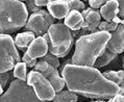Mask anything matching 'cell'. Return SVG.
<instances>
[{"label": "cell", "mask_w": 124, "mask_h": 102, "mask_svg": "<svg viewBox=\"0 0 124 102\" xmlns=\"http://www.w3.org/2000/svg\"><path fill=\"white\" fill-rule=\"evenodd\" d=\"M20 1H25V0H20Z\"/></svg>", "instance_id": "cell-32"}, {"label": "cell", "mask_w": 124, "mask_h": 102, "mask_svg": "<svg viewBox=\"0 0 124 102\" xmlns=\"http://www.w3.org/2000/svg\"><path fill=\"white\" fill-rule=\"evenodd\" d=\"M9 77H11V73H8V71L0 73V84H1L3 87H6V84H8V80H9Z\"/></svg>", "instance_id": "cell-26"}, {"label": "cell", "mask_w": 124, "mask_h": 102, "mask_svg": "<svg viewBox=\"0 0 124 102\" xmlns=\"http://www.w3.org/2000/svg\"><path fill=\"white\" fill-rule=\"evenodd\" d=\"M21 60L17 47L11 36L0 33V73L13 70L16 63Z\"/></svg>", "instance_id": "cell-6"}, {"label": "cell", "mask_w": 124, "mask_h": 102, "mask_svg": "<svg viewBox=\"0 0 124 102\" xmlns=\"http://www.w3.org/2000/svg\"><path fill=\"white\" fill-rule=\"evenodd\" d=\"M64 24L71 30L77 31L81 28L82 24V16L80 11L77 9H70L67 16L64 18Z\"/></svg>", "instance_id": "cell-14"}, {"label": "cell", "mask_w": 124, "mask_h": 102, "mask_svg": "<svg viewBox=\"0 0 124 102\" xmlns=\"http://www.w3.org/2000/svg\"><path fill=\"white\" fill-rule=\"evenodd\" d=\"M106 49L117 54L122 53L124 50V26L123 21L117 25L116 29L111 31V38L106 43Z\"/></svg>", "instance_id": "cell-10"}, {"label": "cell", "mask_w": 124, "mask_h": 102, "mask_svg": "<svg viewBox=\"0 0 124 102\" xmlns=\"http://www.w3.org/2000/svg\"><path fill=\"white\" fill-rule=\"evenodd\" d=\"M27 53L33 58H40L48 52V45L43 36H36L27 47Z\"/></svg>", "instance_id": "cell-12"}, {"label": "cell", "mask_w": 124, "mask_h": 102, "mask_svg": "<svg viewBox=\"0 0 124 102\" xmlns=\"http://www.w3.org/2000/svg\"><path fill=\"white\" fill-rule=\"evenodd\" d=\"M54 20L55 19L48 13V11L40 8L39 11L31 13V15L27 18L24 27L26 30L33 32L36 36H43L47 32L49 26L54 23Z\"/></svg>", "instance_id": "cell-8"}, {"label": "cell", "mask_w": 124, "mask_h": 102, "mask_svg": "<svg viewBox=\"0 0 124 102\" xmlns=\"http://www.w3.org/2000/svg\"><path fill=\"white\" fill-rule=\"evenodd\" d=\"M28 12L20 0H0V33H13L26 24Z\"/></svg>", "instance_id": "cell-3"}, {"label": "cell", "mask_w": 124, "mask_h": 102, "mask_svg": "<svg viewBox=\"0 0 124 102\" xmlns=\"http://www.w3.org/2000/svg\"><path fill=\"white\" fill-rule=\"evenodd\" d=\"M1 102H38L36 93L26 81L14 79L8 91L0 95Z\"/></svg>", "instance_id": "cell-5"}, {"label": "cell", "mask_w": 124, "mask_h": 102, "mask_svg": "<svg viewBox=\"0 0 124 102\" xmlns=\"http://www.w3.org/2000/svg\"><path fill=\"white\" fill-rule=\"evenodd\" d=\"M22 62L25 63V65L28 68H33V66L37 63V58H33V57L30 56L27 52H25L23 54V56H22Z\"/></svg>", "instance_id": "cell-24"}, {"label": "cell", "mask_w": 124, "mask_h": 102, "mask_svg": "<svg viewBox=\"0 0 124 102\" xmlns=\"http://www.w3.org/2000/svg\"><path fill=\"white\" fill-rule=\"evenodd\" d=\"M53 101L55 102H76L78 100L77 95L71 91H63L56 92L53 97Z\"/></svg>", "instance_id": "cell-18"}, {"label": "cell", "mask_w": 124, "mask_h": 102, "mask_svg": "<svg viewBox=\"0 0 124 102\" xmlns=\"http://www.w3.org/2000/svg\"><path fill=\"white\" fill-rule=\"evenodd\" d=\"M106 1H108V0H89V4H90L92 8L98 9V8H100Z\"/></svg>", "instance_id": "cell-27"}, {"label": "cell", "mask_w": 124, "mask_h": 102, "mask_svg": "<svg viewBox=\"0 0 124 102\" xmlns=\"http://www.w3.org/2000/svg\"><path fill=\"white\" fill-rule=\"evenodd\" d=\"M40 58L45 60V62H47L49 65H51V66L54 67V68H56V69H58V67H60V60H58V57L53 55V54L50 53V52H47L45 55L40 57Z\"/></svg>", "instance_id": "cell-22"}, {"label": "cell", "mask_w": 124, "mask_h": 102, "mask_svg": "<svg viewBox=\"0 0 124 102\" xmlns=\"http://www.w3.org/2000/svg\"><path fill=\"white\" fill-rule=\"evenodd\" d=\"M106 79L109 81H113L116 84H118L120 87H123V78H124V72L123 70L119 71H106V72L102 73Z\"/></svg>", "instance_id": "cell-19"}, {"label": "cell", "mask_w": 124, "mask_h": 102, "mask_svg": "<svg viewBox=\"0 0 124 102\" xmlns=\"http://www.w3.org/2000/svg\"><path fill=\"white\" fill-rule=\"evenodd\" d=\"M48 45V51L57 57H65L70 52L74 43V35L64 23L51 24L47 32L43 35Z\"/></svg>", "instance_id": "cell-4"}, {"label": "cell", "mask_w": 124, "mask_h": 102, "mask_svg": "<svg viewBox=\"0 0 124 102\" xmlns=\"http://www.w3.org/2000/svg\"><path fill=\"white\" fill-rule=\"evenodd\" d=\"M48 1H52V0H48Z\"/></svg>", "instance_id": "cell-33"}, {"label": "cell", "mask_w": 124, "mask_h": 102, "mask_svg": "<svg viewBox=\"0 0 124 102\" xmlns=\"http://www.w3.org/2000/svg\"><path fill=\"white\" fill-rule=\"evenodd\" d=\"M82 16V24H81V29L84 31H99L96 30L99 25V23L101 22V16L100 13L98 12V9L96 8H85L81 12Z\"/></svg>", "instance_id": "cell-9"}, {"label": "cell", "mask_w": 124, "mask_h": 102, "mask_svg": "<svg viewBox=\"0 0 124 102\" xmlns=\"http://www.w3.org/2000/svg\"><path fill=\"white\" fill-rule=\"evenodd\" d=\"M40 73L48 79V81L51 83V86L53 87L55 93L64 89L65 80H64V78L60 75V72H58V70L56 69V68L52 67L51 65H48L46 69L44 71H42V72H40Z\"/></svg>", "instance_id": "cell-11"}, {"label": "cell", "mask_w": 124, "mask_h": 102, "mask_svg": "<svg viewBox=\"0 0 124 102\" xmlns=\"http://www.w3.org/2000/svg\"><path fill=\"white\" fill-rule=\"evenodd\" d=\"M48 0H34V3H36L37 6L39 7H43V6H46L48 4Z\"/></svg>", "instance_id": "cell-30"}, {"label": "cell", "mask_w": 124, "mask_h": 102, "mask_svg": "<svg viewBox=\"0 0 124 102\" xmlns=\"http://www.w3.org/2000/svg\"><path fill=\"white\" fill-rule=\"evenodd\" d=\"M117 57H118V54L105 48L104 50L102 51V53L100 54V55L96 58V60L94 62V65H93V67L97 68V69H99V68H103V67L109 65L114 59L117 58Z\"/></svg>", "instance_id": "cell-16"}, {"label": "cell", "mask_w": 124, "mask_h": 102, "mask_svg": "<svg viewBox=\"0 0 124 102\" xmlns=\"http://www.w3.org/2000/svg\"><path fill=\"white\" fill-rule=\"evenodd\" d=\"M62 77L69 91L87 98H111L120 92L118 84L108 80L95 67L65 65Z\"/></svg>", "instance_id": "cell-1"}, {"label": "cell", "mask_w": 124, "mask_h": 102, "mask_svg": "<svg viewBox=\"0 0 124 102\" xmlns=\"http://www.w3.org/2000/svg\"><path fill=\"white\" fill-rule=\"evenodd\" d=\"M36 38L34 33L29 31V30H26L24 32H20L16 36L15 41H14V44H15L16 47H18L20 49L23 48H27L28 45L33 41V39Z\"/></svg>", "instance_id": "cell-17"}, {"label": "cell", "mask_w": 124, "mask_h": 102, "mask_svg": "<svg viewBox=\"0 0 124 102\" xmlns=\"http://www.w3.org/2000/svg\"><path fill=\"white\" fill-rule=\"evenodd\" d=\"M123 100H124L123 94L117 93L116 95H114L113 97H111V99H109L108 101H109V102H123Z\"/></svg>", "instance_id": "cell-28"}, {"label": "cell", "mask_w": 124, "mask_h": 102, "mask_svg": "<svg viewBox=\"0 0 124 102\" xmlns=\"http://www.w3.org/2000/svg\"><path fill=\"white\" fill-rule=\"evenodd\" d=\"M26 82L33 89L38 99L40 101H51L53 99L55 91L48 79L40 72L32 70L27 74Z\"/></svg>", "instance_id": "cell-7"}, {"label": "cell", "mask_w": 124, "mask_h": 102, "mask_svg": "<svg viewBox=\"0 0 124 102\" xmlns=\"http://www.w3.org/2000/svg\"><path fill=\"white\" fill-rule=\"evenodd\" d=\"M119 23L116 22V21H103V22H100L98 25V28L99 30H102V31H108V32H111L113 30L116 29L117 25Z\"/></svg>", "instance_id": "cell-21"}, {"label": "cell", "mask_w": 124, "mask_h": 102, "mask_svg": "<svg viewBox=\"0 0 124 102\" xmlns=\"http://www.w3.org/2000/svg\"><path fill=\"white\" fill-rule=\"evenodd\" d=\"M111 38V32L94 31L89 35H82L76 40L75 51L70 63L78 66L93 67L96 58L105 49L106 43Z\"/></svg>", "instance_id": "cell-2"}, {"label": "cell", "mask_w": 124, "mask_h": 102, "mask_svg": "<svg viewBox=\"0 0 124 102\" xmlns=\"http://www.w3.org/2000/svg\"><path fill=\"white\" fill-rule=\"evenodd\" d=\"M47 6V11L54 19H64L69 13V6L64 0H52L49 1Z\"/></svg>", "instance_id": "cell-13"}, {"label": "cell", "mask_w": 124, "mask_h": 102, "mask_svg": "<svg viewBox=\"0 0 124 102\" xmlns=\"http://www.w3.org/2000/svg\"><path fill=\"white\" fill-rule=\"evenodd\" d=\"M3 91H4V87H3L1 84H0V95H1L2 93H3Z\"/></svg>", "instance_id": "cell-31"}, {"label": "cell", "mask_w": 124, "mask_h": 102, "mask_svg": "<svg viewBox=\"0 0 124 102\" xmlns=\"http://www.w3.org/2000/svg\"><path fill=\"white\" fill-rule=\"evenodd\" d=\"M119 4L116 0H108L100 7V16L104 21H113L115 17L118 16Z\"/></svg>", "instance_id": "cell-15"}, {"label": "cell", "mask_w": 124, "mask_h": 102, "mask_svg": "<svg viewBox=\"0 0 124 102\" xmlns=\"http://www.w3.org/2000/svg\"><path fill=\"white\" fill-rule=\"evenodd\" d=\"M26 3H25V6L27 8V12H30V13H33V12H37L39 11L40 7L39 6L36 5V3H34V0H25Z\"/></svg>", "instance_id": "cell-25"}, {"label": "cell", "mask_w": 124, "mask_h": 102, "mask_svg": "<svg viewBox=\"0 0 124 102\" xmlns=\"http://www.w3.org/2000/svg\"><path fill=\"white\" fill-rule=\"evenodd\" d=\"M14 70V76L18 79H21L26 81V77H27V66L25 65V63L23 62H18L15 64V66L13 68Z\"/></svg>", "instance_id": "cell-20"}, {"label": "cell", "mask_w": 124, "mask_h": 102, "mask_svg": "<svg viewBox=\"0 0 124 102\" xmlns=\"http://www.w3.org/2000/svg\"><path fill=\"white\" fill-rule=\"evenodd\" d=\"M65 2L68 4L69 9H77V11H82L85 8V5L84 2H81L80 0H64Z\"/></svg>", "instance_id": "cell-23"}, {"label": "cell", "mask_w": 124, "mask_h": 102, "mask_svg": "<svg viewBox=\"0 0 124 102\" xmlns=\"http://www.w3.org/2000/svg\"><path fill=\"white\" fill-rule=\"evenodd\" d=\"M119 4V12H118V17L119 18H122L123 19V16H124V0H116Z\"/></svg>", "instance_id": "cell-29"}]
</instances>
